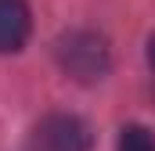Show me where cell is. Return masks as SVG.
Instances as JSON below:
<instances>
[{
  "mask_svg": "<svg viewBox=\"0 0 155 151\" xmlns=\"http://www.w3.org/2000/svg\"><path fill=\"white\" fill-rule=\"evenodd\" d=\"M58 58L61 69L76 79H101L108 69V47L94 33H69L58 43Z\"/></svg>",
  "mask_w": 155,
  "mask_h": 151,
  "instance_id": "cell-1",
  "label": "cell"
},
{
  "mask_svg": "<svg viewBox=\"0 0 155 151\" xmlns=\"http://www.w3.org/2000/svg\"><path fill=\"white\" fill-rule=\"evenodd\" d=\"M90 126L79 115L54 112L40 119L33 130V148L36 151H90Z\"/></svg>",
  "mask_w": 155,
  "mask_h": 151,
  "instance_id": "cell-2",
  "label": "cell"
},
{
  "mask_svg": "<svg viewBox=\"0 0 155 151\" xmlns=\"http://www.w3.org/2000/svg\"><path fill=\"white\" fill-rule=\"evenodd\" d=\"M33 18L25 0H0V50H22V43L29 40Z\"/></svg>",
  "mask_w": 155,
  "mask_h": 151,
  "instance_id": "cell-3",
  "label": "cell"
},
{
  "mask_svg": "<svg viewBox=\"0 0 155 151\" xmlns=\"http://www.w3.org/2000/svg\"><path fill=\"white\" fill-rule=\"evenodd\" d=\"M119 151H155V133L144 126H123L119 133Z\"/></svg>",
  "mask_w": 155,
  "mask_h": 151,
  "instance_id": "cell-4",
  "label": "cell"
},
{
  "mask_svg": "<svg viewBox=\"0 0 155 151\" xmlns=\"http://www.w3.org/2000/svg\"><path fill=\"white\" fill-rule=\"evenodd\" d=\"M148 61H152V69H155V36H152V43H148Z\"/></svg>",
  "mask_w": 155,
  "mask_h": 151,
  "instance_id": "cell-5",
  "label": "cell"
}]
</instances>
